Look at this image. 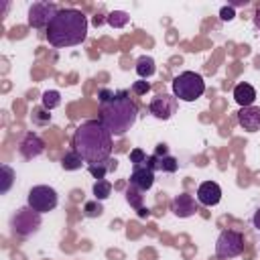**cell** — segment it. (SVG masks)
Returning <instances> with one entry per match:
<instances>
[{"instance_id": "ba28073f", "label": "cell", "mask_w": 260, "mask_h": 260, "mask_svg": "<svg viewBox=\"0 0 260 260\" xmlns=\"http://www.w3.org/2000/svg\"><path fill=\"white\" fill-rule=\"evenodd\" d=\"M59 12L55 2H32L28 8V16L26 22L30 28H45L49 26V22L53 20V16Z\"/></svg>"}, {"instance_id": "e0dca14e", "label": "cell", "mask_w": 260, "mask_h": 260, "mask_svg": "<svg viewBox=\"0 0 260 260\" xmlns=\"http://www.w3.org/2000/svg\"><path fill=\"white\" fill-rule=\"evenodd\" d=\"M116 167H118V160H116V158H108V160L98 162V165H87V171H89V175H91L95 181H102V179H106V175H108L110 171H114Z\"/></svg>"}, {"instance_id": "7a4b0ae2", "label": "cell", "mask_w": 260, "mask_h": 260, "mask_svg": "<svg viewBox=\"0 0 260 260\" xmlns=\"http://www.w3.org/2000/svg\"><path fill=\"white\" fill-rule=\"evenodd\" d=\"M73 150H77L87 165L104 162L112 154V134L100 120H87L73 134Z\"/></svg>"}, {"instance_id": "5bb4252c", "label": "cell", "mask_w": 260, "mask_h": 260, "mask_svg": "<svg viewBox=\"0 0 260 260\" xmlns=\"http://www.w3.org/2000/svg\"><path fill=\"white\" fill-rule=\"evenodd\" d=\"M146 167L152 171H162V173H175L179 169V160L173 154H150L146 158Z\"/></svg>"}, {"instance_id": "9a60e30c", "label": "cell", "mask_w": 260, "mask_h": 260, "mask_svg": "<svg viewBox=\"0 0 260 260\" xmlns=\"http://www.w3.org/2000/svg\"><path fill=\"white\" fill-rule=\"evenodd\" d=\"M130 185L140 189V191H148L154 185V171L148 169L146 165L142 167H134L132 175H130Z\"/></svg>"}, {"instance_id": "d6986e66", "label": "cell", "mask_w": 260, "mask_h": 260, "mask_svg": "<svg viewBox=\"0 0 260 260\" xmlns=\"http://www.w3.org/2000/svg\"><path fill=\"white\" fill-rule=\"evenodd\" d=\"M85 165V160H83V156L77 152V150H67L65 152V156L61 158V167L65 169V171H79L81 167Z\"/></svg>"}, {"instance_id": "52a82bcc", "label": "cell", "mask_w": 260, "mask_h": 260, "mask_svg": "<svg viewBox=\"0 0 260 260\" xmlns=\"http://www.w3.org/2000/svg\"><path fill=\"white\" fill-rule=\"evenodd\" d=\"M244 252V236L236 230H223L215 240V256L221 260L236 258Z\"/></svg>"}, {"instance_id": "6da1fadb", "label": "cell", "mask_w": 260, "mask_h": 260, "mask_svg": "<svg viewBox=\"0 0 260 260\" xmlns=\"http://www.w3.org/2000/svg\"><path fill=\"white\" fill-rule=\"evenodd\" d=\"M98 98H100V118L98 120L110 130L112 136L126 134L138 118V108H136L134 100L130 98V93L124 89L112 91V89L104 87V89H100Z\"/></svg>"}, {"instance_id": "8fae6325", "label": "cell", "mask_w": 260, "mask_h": 260, "mask_svg": "<svg viewBox=\"0 0 260 260\" xmlns=\"http://www.w3.org/2000/svg\"><path fill=\"white\" fill-rule=\"evenodd\" d=\"M197 201L205 207H213L221 201V187L215 181H205L197 187Z\"/></svg>"}, {"instance_id": "7c38bea8", "label": "cell", "mask_w": 260, "mask_h": 260, "mask_svg": "<svg viewBox=\"0 0 260 260\" xmlns=\"http://www.w3.org/2000/svg\"><path fill=\"white\" fill-rule=\"evenodd\" d=\"M171 211L177 215V217H191V215H195V211H197V201L193 199V195H189V193H181V195H177L173 201H171Z\"/></svg>"}, {"instance_id": "44dd1931", "label": "cell", "mask_w": 260, "mask_h": 260, "mask_svg": "<svg viewBox=\"0 0 260 260\" xmlns=\"http://www.w3.org/2000/svg\"><path fill=\"white\" fill-rule=\"evenodd\" d=\"M91 191H93V199H98V201H104V199H108V197H110V193H112V183H110L108 179L95 181Z\"/></svg>"}, {"instance_id": "2e32d148", "label": "cell", "mask_w": 260, "mask_h": 260, "mask_svg": "<svg viewBox=\"0 0 260 260\" xmlns=\"http://www.w3.org/2000/svg\"><path fill=\"white\" fill-rule=\"evenodd\" d=\"M234 100H236V104H238L240 108L254 106V100H256V89H254L250 83L242 81V83H238V85L234 87Z\"/></svg>"}, {"instance_id": "83f0119b", "label": "cell", "mask_w": 260, "mask_h": 260, "mask_svg": "<svg viewBox=\"0 0 260 260\" xmlns=\"http://www.w3.org/2000/svg\"><path fill=\"white\" fill-rule=\"evenodd\" d=\"M132 91H134L136 95H146V93L150 91V83H148L146 79H138V81L132 83Z\"/></svg>"}, {"instance_id": "5b68a950", "label": "cell", "mask_w": 260, "mask_h": 260, "mask_svg": "<svg viewBox=\"0 0 260 260\" xmlns=\"http://www.w3.org/2000/svg\"><path fill=\"white\" fill-rule=\"evenodd\" d=\"M39 228H41V213L28 205L16 209L10 217V230H12V234H16L20 238H28V236L37 234Z\"/></svg>"}, {"instance_id": "4dcf8cb0", "label": "cell", "mask_w": 260, "mask_h": 260, "mask_svg": "<svg viewBox=\"0 0 260 260\" xmlns=\"http://www.w3.org/2000/svg\"><path fill=\"white\" fill-rule=\"evenodd\" d=\"M254 26L260 30V8L256 10V14H254Z\"/></svg>"}, {"instance_id": "277c9868", "label": "cell", "mask_w": 260, "mask_h": 260, "mask_svg": "<svg viewBox=\"0 0 260 260\" xmlns=\"http://www.w3.org/2000/svg\"><path fill=\"white\" fill-rule=\"evenodd\" d=\"M205 93V81L195 71H183L173 79V95L181 102H195Z\"/></svg>"}, {"instance_id": "30bf717a", "label": "cell", "mask_w": 260, "mask_h": 260, "mask_svg": "<svg viewBox=\"0 0 260 260\" xmlns=\"http://www.w3.org/2000/svg\"><path fill=\"white\" fill-rule=\"evenodd\" d=\"M18 152H20L26 160L37 158L39 154L45 152V140H43L39 134H35V132H26V134L22 136V140L18 142Z\"/></svg>"}, {"instance_id": "484cf974", "label": "cell", "mask_w": 260, "mask_h": 260, "mask_svg": "<svg viewBox=\"0 0 260 260\" xmlns=\"http://www.w3.org/2000/svg\"><path fill=\"white\" fill-rule=\"evenodd\" d=\"M2 169V179H4V183H2V187H0V193H6L8 189H10V185H12V179H14V171L8 167V165H2L0 167Z\"/></svg>"}, {"instance_id": "f546056e", "label": "cell", "mask_w": 260, "mask_h": 260, "mask_svg": "<svg viewBox=\"0 0 260 260\" xmlns=\"http://www.w3.org/2000/svg\"><path fill=\"white\" fill-rule=\"evenodd\" d=\"M252 225L260 232V207H258V209L254 211V215H252Z\"/></svg>"}, {"instance_id": "4fadbf2b", "label": "cell", "mask_w": 260, "mask_h": 260, "mask_svg": "<svg viewBox=\"0 0 260 260\" xmlns=\"http://www.w3.org/2000/svg\"><path fill=\"white\" fill-rule=\"evenodd\" d=\"M238 124L246 132H258L260 130V108L258 106H246L238 112Z\"/></svg>"}, {"instance_id": "cb8c5ba5", "label": "cell", "mask_w": 260, "mask_h": 260, "mask_svg": "<svg viewBox=\"0 0 260 260\" xmlns=\"http://www.w3.org/2000/svg\"><path fill=\"white\" fill-rule=\"evenodd\" d=\"M30 120H32V124H37V126H45V124L51 122V114H49L47 108H35L32 114H30Z\"/></svg>"}, {"instance_id": "f1b7e54d", "label": "cell", "mask_w": 260, "mask_h": 260, "mask_svg": "<svg viewBox=\"0 0 260 260\" xmlns=\"http://www.w3.org/2000/svg\"><path fill=\"white\" fill-rule=\"evenodd\" d=\"M234 16H236V12H234V8H232V6H223V8L219 10V18H221L223 22L234 20Z\"/></svg>"}, {"instance_id": "1f68e13d", "label": "cell", "mask_w": 260, "mask_h": 260, "mask_svg": "<svg viewBox=\"0 0 260 260\" xmlns=\"http://www.w3.org/2000/svg\"><path fill=\"white\" fill-rule=\"evenodd\" d=\"M150 215V211L146 209V207H142V209H138V217H148Z\"/></svg>"}, {"instance_id": "4316f807", "label": "cell", "mask_w": 260, "mask_h": 260, "mask_svg": "<svg viewBox=\"0 0 260 260\" xmlns=\"http://www.w3.org/2000/svg\"><path fill=\"white\" fill-rule=\"evenodd\" d=\"M146 158H148V154H146L142 148H134V150H130V162H132L134 167H142V165H146Z\"/></svg>"}, {"instance_id": "9c48e42d", "label": "cell", "mask_w": 260, "mask_h": 260, "mask_svg": "<svg viewBox=\"0 0 260 260\" xmlns=\"http://www.w3.org/2000/svg\"><path fill=\"white\" fill-rule=\"evenodd\" d=\"M148 112L158 120H169L177 112V98L171 93H158L150 100Z\"/></svg>"}, {"instance_id": "3957f363", "label": "cell", "mask_w": 260, "mask_h": 260, "mask_svg": "<svg viewBox=\"0 0 260 260\" xmlns=\"http://www.w3.org/2000/svg\"><path fill=\"white\" fill-rule=\"evenodd\" d=\"M45 35H47L49 45L57 49L81 45L87 37V18L81 10L61 8L49 22Z\"/></svg>"}, {"instance_id": "ffe728a7", "label": "cell", "mask_w": 260, "mask_h": 260, "mask_svg": "<svg viewBox=\"0 0 260 260\" xmlns=\"http://www.w3.org/2000/svg\"><path fill=\"white\" fill-rule=\"evenodd\" d=\"M41 104H43V108H47V110L51 112V110H55L57 106H61V93H59L57 89H47V91H43V95H41Z\"/></svg>"}, {"instance_id": "ac0fdd59", "label": "cell", "mask_w": 260, "mask_h": 260, "mask_svg": "<svg viewBox=\"0 0 260 260\" xmlns=\"http://www.w3.org/2000/svg\"><path fill=\"white\" fill-rule=\"evenodd\" d=\"M154 71H156V63H154V59L150 55H142V57L136 59V73H138L140 79L152 77Z\"/></svg>"}, {"instance_id": "d4e9b609", "label": "cell", "mask_w": 260, "mask_h": 260, "mask_svg": "<svg viewBox=\"0 0 260 260\" xmlns=\"http://www.w3.org/2000/svg\"><path fill=\"white\" fill-rule=\"evenodd\" d=\"M102 213H104V207H102V203L98 199L83 203V215L85 217H100Z\"/></svg>"}, {"instance_id": "603a6c76", "label": "cell", "mask_w": 260, "mask_h": 260, "mask_svg": "<svg viewBox=\"0 0 260 260\" xmlns=\"http://www.w3.org/2000/svg\"><path fill=\"white\" fill-rule=\"evenodd\" d=\"M126 201H128L136 211L144 207V203H142V191L136 189V187H132V185L126 189Z\"/></svg>"}, {"instance_id": "8992f818", "label": "cell", "mask_w": 260, "mask_h": 260, "mask_svg": "<svg viewBox=\"0 0 260 260\" xmlns=\"http://www.w3.org/2000/svg\"><path fill=\"white\" fill-rule=\"evenodd\" d=\"M59 203V195L53 187L49 185H35L28 195H26V205L32 207L35 211L39 213H47V211H53Z\"/></svg>"}, {"instance_id": "7402d4cb", "label": "cell", "mask_w": 260, "mask_h": 260, "mask_svg": "<svg viewBox=\"0 0 260 260\" xmlns=\"http://www.w3.org/2000/svg\"><path fill=\"white\" fill-rule=\"evenodd\" d=\"M128 20H130V16H128L124 10H114V12H110V14L106 16V22H108L110 26H114V28H122V26H126Z\"/></svg>"}]
</instances>
